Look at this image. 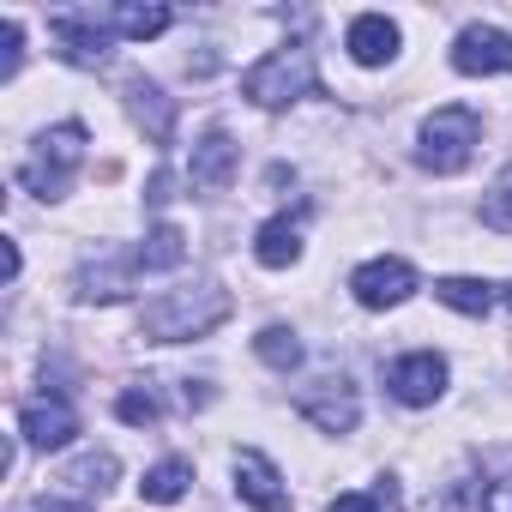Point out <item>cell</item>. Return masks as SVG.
<instances>
[{
  "mask_svg": "<svg viewBox=\"0 0 512 512\" xmlns=\"http://www.w3.org/2000/svg\"><path fill=\"white\" fill-rule=\"evenodd\" d=\"M229 290L223 284H211V278H193V284H175V290H163L151 308H145V338L151 344H187V338H205V332H217L223 320H229Z\"/></svg>",
  "mask_w": 512,
  "mask_h": 512,
  "instance_id": "obj_1",
  "label": "cell"
},
{
  "mask_svg": "<svg viewBox=\"0 0 512 512\" xmlns=\"http://www.w3.org/2000/svg\"><path fill=\"white\" fill-rule=\"evenodd\" d=\"M476 145H482L476 109L452 103V109H434V115L422 121V133H416V163H422L428 175H458V169L470 163Z\"/></svg>",
  "mask_w": 512,
  "mask_h": 512,
  "instance_id": "obj_2",
  "label": "cell"
},
{
  "mask_svg": "<svg viewBox=\"0 0 512 512\" xmlns=\"http://www.w3.org/2000/svg\"><path fill=\"white\" fill-rule=\"evenodd\" d=\"M308 91H314V55H308L302 43L272 49L266 61H253V67L241 73V97L260 103V109H290V103L308 97Z\"/></svg>",
  "mask_w": 512,
  "mask_h": 512,
  "instance_id": "obj_3",
  "label": "cell"
},
{
  "mask_svg": "<svg viewBox=\"0 0 512 512\" xmlns=\"http://www.w3.org/2000/svg\"><path fill=\"white\" fill-rule=\"evenodd\" d=\"M79 163H85V127H79V121H61V127H49V133L37 139V151L25 157L19 181H25L31 193H43V199H61Z\"/></svg>",
  "mask_w": 512,
  "mask_h": 512,
  "instance_id": "obj_4",
  "label": "cell"
},
{
  "mask_svg": "<svg viewBox=\"0 0 512 512\" xmlns=\"http://www.w3.org/2000/svg\"><path fill=\"white\" fill-rule=\"evenodd\" d=\"M296 410H302L320 434H350L356 416H362V398H356V380H350V374H320L314 386L296 392Z\"/></svg>",
  "mask_w": 512,
  "mask_h": 512,
  "instance_id": "obj_5",
  "label": "cell"
},
{
  "mask_svg": "<svg viewBox=\"0 0 512 512\" xmlns=\"http://www.w3.org/2000/svg\"><path fill=\"white\" fill-rule=\"evenodd\" d=\"M350 296H356L362 308H398V302L416 296V266L398 260V253H386V260H368V266L350 272Z\"/></svg>",
  "mask_w": 512,
  "mask_h": 512,
  "instance_id": "obj_6",
  "label": "cell"
},
{
  "mask_svg": "<svg viewBox=\"0 0 512 512\" xmlns=\"http://www.w3.org/2000/svg\"><path fill=\"white\" fill-rule=\"evenodd\" d=\"M452 67L464 79H494V73H512V37L494 31V25H464L458 43H452Z\"/></svg>",
  "mask_w": 512,
  "mask_h": 512,
  "instance_id": "obj_7",
  "label": "cell"
},
{
  "mask_svg": "<svg viewBox=\"0 0 512 512\" xmlns=\"http://www.w3.org/2000/svg\"><path fill=\"white\" fill-rule=\"evenodd\" d=\"M386 386H392L398 404L422 410V404H434V398L446 392V362H440L434 350H410V356H398V362L386 368Z\"/></svg>",
  "mask_w": 512,
  "mask_h": 512,
  "instance_id": "obj_8",
  "label": "cell"
},
{
  "mask_svg": "<svg viewBox=\"0 0 512 512\" xmlns=\"http://www.w3.org/2000/svg\"><path fill=\"white\" fill-rule=\"evenodd\" d=\"M235 494L253 512H290V488L266 452H235Z\"/></svg>",
  "mask_w": 512,
  "mask_h": 512,
  "instance_id": "obj_9",
  "label": "cell"
},
{
  "mask_svg": "<svg viewBox=\"0 0 512 512\" xmlns=\"http://www.w3.org/2000/svg\"><path fill=\"white\" fill-rule=\"evenodd\" d=\"M235 139L223 133V127H211L199 145H193V163H187V181L199 187V193H223L229 181H235Z\"/></svg>",
  "mask_w": 512,
  "mask_h": 512,
  "instance_id": "obj_10",
  "label": "cell"
},
{
  "mask_svg": "<svg viewBox=\"0 0 512 512\" xmlns=\"http://www.w3.org/2000/svg\"><path fill=\"white\" fill-rule=\"evenodd\" d=\"M49 31H55L61 55H67L73 67H103V61H109V31H103L97 19H85V13H61V19H49Z\"/></svg>",
  "mask_w": 512,
  "mask_h": 512,
  "instance_id": "obj_11",
  "label": "cell"
},
{
  "mask_svg": "<svg viewBox=\"0 0 512 512\" xmlns=\"http://www.w3.org/2000/svg\"><path fill=\"white\" fill-rule=\"evenodd\" d=\"M19 434L49 452V446H67V440L79 434V416H73V404L43 398V404H25V410H19Z\"/></svg>",
  "mask_w": 512,
  "mask_h": 512,
  "instance_id": "obj_12",
  "label": "cell"
},
{
  "mask_svg": "<svg viewBox=\"0 0 512 512\" xmlns=\"http://www.w3.org/2000/svg\"><path fill=\"white\" fill-rule=\"evenodd\" d=\"M344 49H350L362 67H386V61L398 55V25H392L386 13H362V19H350Z\"/></svg>",
  "mask_w": 512,
  "mask_h": 512,
  "instance_id": "obj_13",
  "label": "cell"
},
{
  "mask_svg": "<svg viewBox=\"0 0 512 512\" xmlns=\"http://www.w3.org/2000/svg\"><path fill=\"white\" fill-rule=\"evenodd\" d=\"M133 278H139L133 253L127 260H91L79 272V302H121V296H133Z\"/></svg>",
  "mask_w": 512,
  "mask_h": 512,
  "instance_id": "obj_14",
  "label": "cell"
},
{
  "mask_svg": "<svg viewBox=\"0 0 512 512\" xmlns=\"http://www.w3.org/2000/svg\"><path fill=\"white\" fill-rule=\"evenodd\" d=\"M253 260H260V266H272V272L296 266V260H302V223H290V217H272L260 235H253Z\"/></svg>",
  "mask_w": 512,
  "mask_h": 512,
  "instance_id": "obj_15",
  "label": "cell"
},
{
  "mask_svg": "<svg viewBox=\"0 0 512 512\" xmlns=\"http://www.w3.org/2000/svg\"><path fill=\"white\" fill-rule=\"evenodd\" d=\"M109 31L115 37H127V43H151V37H163L169 31V7H157V0H121V7L109 13Z\"/></svg>",
  "mask_w": 512,
  "mask_h": 512,
  "instance_id": "obj_16",
  "label": "cell"
},
{
  "mask_svg": "<svg viewBox=\"0 0 512 512\" xmlns=\"http://www.w3.org/2000/svg\"><path fill=\"white\" fill-rule=\"evenodd\" d=\"M133 260H139V272H175L187 260V235L175 223H157L145 235V247H133Z\"/></svg>",
  "mask_w": 512,
  "mask_h": 512,
  "instance_id": "obj_17",
  "label": "cell"
},
{
  "mask_svg": "<svg viewBox=\"0 0 512 512\" xmlns=\"http://www.w3.org/2000/svg\"><path fill=\"white\" fill-rule=\"evenodd\" d=\"M121 476V464H115V452H85L79 464H67V488L79 494V500H91V494H109V482Z\"/></svg>",
  "mask_w": 512,
  "mask_h": 512,
  "instance_id": "obj_18",
  "label": "cell"
},
{
  "mask_svg": "<svg viewBox=\"0 0 512 512\" xmlns=\"http://www.w3.org/2000/svg\"><path fill=\"white\" fill-rule=\"evenodd\" d=\"M187 482H193V464H187V458H163L157 470H145L139 494H145L151 506H175V500L187 494Z\"/></svg>",
  "mask_w": 512,
  "mask_h": 512,
  "instance_id": "obj_19",
  "label": "cell"
},
{
  "mask_svg": "<svg viewBox=\"0 0 512 512\" xmlns=\"http://www.w3.org/2000/svg\"><path fill=\"white\" fill-rule=\"evenodd\" d=\"M133 121H139V127H145V133H151L157 145H163V139L175 133V109H169V97H163L157 85H145V79L133 85Z\"/></svg>",
  "mask_w": 512,
  "mask_h": 512,
  "instance_id": "obj_20",
  "label": "cell"
},
{
  "mask_svg": "<svg viewBox=\"0 0 512 512\" xmlns=\"http://www.w3.org/2000/svg\"><path fill=\"white\" fill-rule=\"evenodd\" d=\"M434 296H440L446 308L470 314V320H482V314L494 308V284H482V278H440V284H434Z\"/></svg>",
  "mask_w": 512,
  "mask_h": 512,
  "instance_id": "obj_21",
  "label": "cell"
},
{
  "mask_svg": "<svg viewBox=\"0 0 512 512\" xmlns=\"http://www.w3.org/2000/svg\"><path fill=\"white\" fill-rule=\"evenodd\" d=\"M253 350H260V362H266V368H278V374H290V368L302 362V344H296V332H290V326H266L260 338H253Z\"/></svg>",
  "mask_w": 512,
  "mask_h": 512,
  "instance_id": "obj_22",
  "label": "cell"
},
{
  "mask_svg": "<svg viewBox=\"0 0 512 512\" xmlns=\"http://www.w3.org/2000/svg\"><path fill=\"white\" fill-rule=\"evenodd\" d=\"M482 223L512 235V169H500V175H494V187L482 193Z\"/></svg>",
  "mask_w": 512,
  "mask_h": 512,
  "instance_id": "obj_23",
  "label": "cell"
},
{
  "mask_svg": "<svg viewBox=\"0 0 512 512\" xmlns=\"http://www.w3.org/2000/svg\"><path fill=\"white\" fill-rule=\"evenodd\" d=\"M115 416L133 422V428H151V422L163 416V404H157L151 392H121V398H115Z\"/></svg>",
  "mask_w": 512,
  "mask_h": 512,
  "instance_id": "obj_24",
  "label": "cell"
},
{
  "mask_svg": "<svg viewBox=\"0 0 512 512\" xmlns=\"http://www.w3.org/2000/svg\"><path fill=\"white\" fill-rule=\"evenodd\" d=\"M19 61H25V31H19V19H7L0 25V79H13Z\"/></svg>",
  "mask_w": 512,
  "mask_h": 512,
  "instance_id": "obj_25",
  "label": "cell"
},
{
  "mask_svg": "<svg viewBox=\"0 0 512 512\" xmlns=\"http://www.w3.org/2000/svg\"><path fill=\"white\" fill-rule=\"evenodd\" d=\"M482 512H512V464L482 482Z\"/></svg>",
  "mask_w": 512,
  "mask_h": 512,
  "instance_id": "obj_26",
  "label": "cell"
},
{
  "mask_svg": "<svg viewBox=\"0 0 512 512\" xmlns=\"http://www.w3.org/2000/svg\"><path fill=\"white\" fill-rule=\"evenodd\" d=\"M332 512H380V500H374V494H338Z\"/></svg>",
  "mask_w": 512,
  "mask_h": 512,
  "instance_id": "obj_27",
  "label": "cell"
},
{
  "mask_svg": "<svg viewBox=\"0 0 512 512\" xmlns=\"http://www.w3.org/2000/svg\"><path fill=\"white\" fill-rule=\"evenodd\" d=\"M37 512H91V506H85V500H61V494H43V500H37Z\"/></svg>",
  "mask_w": 512,
  "mask_h": 512,
  "instance_id": "obj_28",
  "label": "cell"
},
{
  "mask_svg": "<svg viewBox=\"0 0 512 512\" xmlns=\"http://www.w3.org/2000/svg\"><path fill=\"white\" fill-rule=\"evenodd\" d=\"M500 302H506V308H512V284H506V290H500Z\"/></svg>",
  "mask_w": 512,
  "mask_h": 512,
  "instance_id": "obj_29",
  "label": "cell"
}]
</instances>
